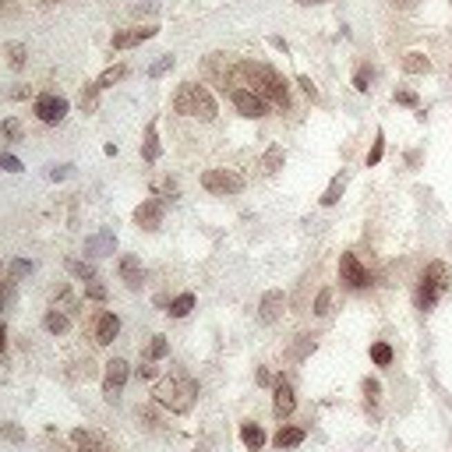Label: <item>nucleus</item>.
Returning <instances> with one entry per match:
<instances>
[{"label":"nucleus","mask_w":452,"mask_h":452,"mask_svg":"<svg viewBox=\"0 0 452 452\" xmlns=\"http://www.w3.org/2000/svg\"><path fill=\"white\" fill-rule=\"evenodd\" d=\"M371 360H375L378 368H389V364H393V346H389V343H375L371 346Z\"/></svg>","instance_id":"obj_29"},{"label":"nucleus","mask_w":452,"mask_h":452,"mask_svg":"<svg viewBox=\"0 0 452 452\" xmlns=\"http://www.w3.org/2000/svg\"><path fill=\"white\" fill-rule=\"evenodd\" d=\"M0 170H8V173H21L25 166H21V159H18V156H11V153H0Z\"/></svg>","instance_id":"obj_41"},{"label":"nucleus","mask_w":452,"mask_h":452,"mask_svg":"<svg viewBox=\"0 0 452 452\" xmlns=\"http://www.w3.org/2000/svg\"><path fill=\"white\" fill-rule=\"evenodd\" d=\"M258 385H276V378H273V371H268V368H258Z\"/></svg>","instance_id":"obj_47"},{"label":"nucleus","mask_w":452,"mask_h":452,"mask_svg":"<svg viewBox=\"0 0 452 452\" xmlns=\"http://www.w3.org/2000/svg\"><path fill=\"white\" fill-rule=\"evenodd\" d=\"M173 110L180 117H195V120H216V99L205 85H195V81H184L173 96Z\"/></svg>","instance_id":"obj_3"},{"label":"nucleus","mask_w":452,"mask_h":452,"mask_svg":"<svg viewBox=\"0 0 452 452\" xmlns=\"http://www.w3.org/2000/svg\"><path fill=\"white\" fill-rule=\"evenodd\" d=\"M163 202L159 198H145L138 208H135V223L141 226V230H159L163 226Z\"/></svg>","instance_id":"obj_12"},{"label":"nucleus","mask_w":452,"mask_h":452,"mask_svg":"<svg viewBox=\"0 0 452 452\" xmlns=\"http://www.w3.org/2000/svg\"><path fill=\"white\" fill-rule=\"evenodd\" d=\"M43 325H46V333L60 336V333H68L71 318H68V311H60V308H50V311H46V318H43Z\"/></svg>","instance_id":"obj_20"},{"label":"nucleus","mask_w":452,"mask_h":452,"mask_svg":"<svg viewBox=\"0 0 452 452\" xmlns=\"http://www.w3.org/2000/svg\"><path fill=\"white\" fill-rule=\"evenodd\" d=\"M8 357V328H4V322H0V360Z\"/></svg>","instance_id":"obj_48"},{"label":"nucleus","mask_w":452,"mask_h":452,"mask_svg":"<svg viewBox=\"0 0 452 452\" xmlns=\"http://www.w3.org/2000/svg\"><path fill=\"white\" fill-rule=\"evenodd\" d=\"M191 311H195V293H180V297L170 300V315L173 318H188Z\"/></svg>","instance_id":"obj_25"},{"label":"nucleus","mask_w":452,"mask_h":452,"mask_svg":"<svg viewBox=\"0 0 452 452\" xmlns=\"http://www.w3.org/2000/svg\"><path fill=\"white\" fill-rule=\"evenodd\" d=\"M311 350H315V340H311V336H297V346L290 350V357H293V360H304Z\"/></svg>","instance_id":"obj_33"},{"label":"nucleus","mask_w":452,"mask_h":452,"mask_svg":"<svg viewBox=\"0 0 452 452\" xmlns=\"http://www.w3.org/2000/svg\"><path fill=\"white\" fill-rule=\"evenodd\" d=\"M304 438H308L304 428H279V431L273 435V445H276V449H297Z\"/></svg>","instance_id":"obj_19"},{"label":"nucleus","mask_w":452,"mask_h":452,"mask_svg":"<svg viewBox=\"0 0 452 452\" xmlns=\"http://www.w3.org/2000/svg\"><path fill=\"white\" fill-rule=\"evenodd\" d=\"M340 279L346 286H353V290H364L371 283V273H368V265L360 262L353 251H346V255H340Z\"/></svg>","instance_id":"obj_8"},{"label":"nucleus","mask_w":452,"mask_h":452,"mask_svg":"<svg viewBox=\"0 0 452 452\" xmlns=\"http://www.w3.org/2000/svg\"><path fill=\"white\" fill-rule=\"evenodd\" d=\"M382 153H385V135L378 131V135H375V145H371V153H368V166H378V163H382Z\"/></svg>","instance_id":"obj_37"},{"label":"nucleus","mask_w":452,"mask_h":452,"mask_svg":"<svg viewBox=\"0 0 452 452\" xmlns=\"http://www.w3.org/2000/svg\"><path fill=\"white\" fill-rule=\"evenodd\" d=\"M99 92H103V88H99L96 81L88 85V88H81V99H78V103H81V110H85V113H92V110L99 106Z\"/></svg>","instance_id":"obj_28"},{"label":"nucleus","mask_w":452,"mask_h":452,"mask_svg":"<svg viewBox=\"0 0 452 452\" xmlns=\"http://www.w3.org/2000/svg\"><path fill=\"white\" fill-rule=\"evenodd\" d=\"M297 4H304V8H311V4H322V0H297Z\"/></svg>","instance_id":"obj_51"},{"label":"nucleus","mask_w":452,"mask_h":452,"mask_svg":"<svg viewBox=\"0 0 452 452\" xmlns=\"http://www.w3.org/2000/svg\"><path fill=\"white\" fill-rule=\"evenodd\" d=\"M117 333H120V315L117 311H99L96 322H92V340L99 346H110L117 340Z\"/></svg>","instance_id":"obj_10"},{"label":"nucleus","mask_w":452,"mask_h":452,"mask_svg":"<svg viewBox=\"0 0 452 452\" xmlns=\"http://www.w3.org/2000/svg\"><path fill=\"white\" fill-rule=\"evenodd\" d=\"M371 81H375V71H371V68H360V71L353 75V88H357V92H368Z\"/></svg>","instance_id":"obj_34"},{"label":"nucleus","mask_w":452,"mask_h":452,"mask_svg":"<svg viewBox=\"0 0 452 452\" xmlns=\"http://www.w3.org/2000/svg\"><path fill=\"white\" fill-rule=\"evenodd\" d=\"M297 410V396H293V385L286 382V378H279L276 385H273V413H276V420H286L290 413Z\"/></svg>","instance_id":"obj_11"},{"label":"nucleus","mask_w":452,"mask_h":452,"mask_svg":"<svg viewBox=\"0 0 452 452\" xmlns=\"http://www.w3.org/2000/svg\"><path fill=\"white\" fill-rule=\"evenodd\" d=\"M343 191H346V173H340V177L333 180V184L325 188V195H322V205H325V208H333V205L343 198Z\"/></svg>","instance_id":"obj_24"},{"label":"nucleus","mask_w":452,"mask_h":452,"mask_svg":"<svg viewBox=\"0 0 452 452\" xmlns=\"http://www.w3.org/2000/svg\"><path fill=\"white\" fill-rule=\"evenodd\" d=\"M233 78H237V85H244V88H251V92H258L262 99L276 103V106H290L286 81H283V75L276 68L258 64V60H240Z\"/></svg>","instance_id":"obj_1"},{"label":"nucleus","mask_w":452,"mask_h":452,"mask_svg":"<svg viewBox=\"0 0 452 452\" xmlns=\"http://www.w3.org/2000/svg\"><path fill=\"white\" fill-rule=\"evenodd\" d=\"M393 4H400V8H410V4H417V0H393Z\"/></svg>","instance_id":"obj_50"},{"label":"nucleus","mask_w":452,"mask_h":452,"mask_svg":"<svg viewBox=\"0 0 452 452\" xmlns=\"http://www.w3.org/2000/svg\"><path fill=\"white\" fill-rule=\"evenodd\" d=\"M0 435H4L11 445H21V442H25V431H21L18 424H0Z\"/></svg>","instance_id":"obj_40"},{"label":"nucleus","mask_w":452,"mask_h":452,"mask_svg":"<svg viewBox=\"0 0 452 452\" xmlns=\"http://www.w3.org/2000/svg\"><path fill=\"white\" fill-rule=\"evenodd\" d=\"M328 304H333V286H322L318 297H315V315H328Z\"/></svg>","instance_id":"obj_31"},{"label":"nucleus","mask_w":452,"mask_h":452,"mask_svg":"<svg viewBox=\"0 0 452 452\" xmlns=\"http://www.w3.org/2000/svg\"><path fill=\"white\" fill-rule=\"evenodd\" d=\"M202 188L213 191V195H240V191L248 188V180L240 177L237 170L216 166V170H205V173H202Z\"/></svg>","instance_id":"obj_5"},{"label":"nucleus","mask_w":452,"mask_h":452,"mask_svg":"<svg viewBox=\"0 0 452 452\" xmlns=\"http://www.w3.org/2000/svg\"><path fill=\"white\" fill-rule=\"evenodd\" d=\"M128 375H131V364L124 357H113L110 364H106V375H103V396L106 403H117L120 393H124V385H128Z\"/></svg>","instance_id":"obj_6"},{"label":"nucleus","mask_w":452,"mask_h":452,"mask_svg":"<svg viewBox=\"0 0 452 452\" xmlns=\"http://www.w3.org/2000/svg\"><path fill=\"white\" fill-rule=\"evenodd\" d=\"M141 156H145V163H156V159H159V135H156V124H148V128H145Z\"/></svg>","instance_id":"obj_21"},{"label":"nucleus","mask_w":452,"mask_h":452,"mask_svg":"<svg viewBox=\"0 0 452 452\" xmlns=\"http://www.w3.org/2000/svg\"><path fill=\"white\" fill-rule=\"evenodd\" d=\"M403 71H406V75H428V71H431V60H428L424 53H406V57H403Z\"/></svg>","instance_id":"obj_22"},{"label":"nucleus","mask_w":452,"mask_h":452,"mask_svg":"<svg viewBox=\"0 0 452 452\" xmlns=\"http://www.w3.org/2000/svg\"><path fill=\"white\" fill-rule=\"evenodd\" d=\"M124 75H128V68H124V64H117V68H106V71L99 75V81H96V85H99V88H110L113 81H120Z\"/></svg>","instance_id":"obj_30"},{"label":"nucleus","mask_w":452,"mask_h":452,"mask_svg":"<svg viewBox=\"0 0 452 452\" xmlns=\"http://www.w3.org/2000/svg\"><path fill=\"white\" fill-rule=\"evenodd\" d=\"M68 273H71V276H78L81 283L99 279V276H96V265H92V262H81V258H71V262H68Z\"/></svg>","instance_id":"obj_23"},{"label":"nucleus","mask_w":452,"mask_h":452,"mask_svg":"<svg viewBox=\"0 0 452 452\" xmlns=\"http://www.w3.org/2000/svg\"><path fill=\"white\" fill-rule=\"evenodd\" d=\"M173 64H177V60H173V53H163V57L156 60V64L148 68V78H163V75H166V71H170Z\"/></svg>","instance_id":"obj_32"},{"label":"nucleus","mask_w":452,"mask_h":452,"mask_svg":"<svg viewBox=\"0 0 452 452\" xmlns=\"http://www.w3.org/2000/svg\"><path fill=\"white\" fill-rule=\"evenodd\" d=\"M138 378H156V360H141V364L135 368Z\"/></svg>","instance_id":"obj_43"},{"label":"nucleus","mask_w":452,"mask_h":452,"mask_svg":"<svg viewBox=\"0 0 452 452\" xmlns=\"http://www.w3.org/2000/svg\"><path fill=\"white\" fill-rule=\"evenodd\" d=\"M71 445H75L78 452H106L103 438H99L96 431H88V428H75V431H71Z\"/></svg>","instance_id":"obj_17"},{"label":"nucleus","mask_w":452,"mask_h":452,"mask_svg":"<svg viewBox=\"0 0 452 452\" xmlns=\"http://www.w3.org/2000/svg\"><path fill=\"white\" fill-rule=\"evenodd\" d=\"M85 297H88V300H96V304H103V300H106V286H103L99 279L85 283Z\"/></svg>","instance_id":"obj_38"},{"label":"nucleus","mask_w":452,"mask_h":452,"mask_svg":"<svg viewBox=\"0 0 452 452\" xmlns=\"http://www.w3.org/2000/svg\"><path fill=\"white\" fill-rule=\"evenodd\" d=\"M445 290H449V265L445 262H431L424 268V276H420V286H417V308L431 311Z\"/></svg>","instance_id":"obj_4"},{"label":"nucleus","mask_w":452,"mask_h":452,"mask_svg":"<svg viewBox=\"0 0 452 452\" xmlns=\"http://www.w3.org/2000/svg\"><path fill=\"white\" fill-rule=\"evenodd\" d=\"M11 283H18V279H25L28 273H32V262H25V258H18V262H11Z\"/></svg>","instance_id":"obj_36"},{"label":"nucleus","mask_w":452,"mask_h":452,"mask_svg":"<svg viewBox=\"0 0 452 452\" xmlns=\"http://www.w3.org/2000/svg\"><path fill=\"white\" fill-rule=\"evenodd\" d=\"M50 4H57V0H50Z\"/></svg>","instance_id":"obj_53"},{"label":"nucleus","mask_w":452,"mask_h":452,"mask_svg":"<svg viewBox=\"0 0 452 452\" xmlns=\"http://www.w3.org/2000/svg\"><path fill=\"white\" fill-rule=\"evenodd\" d=\"M71 170H75L71 163H60V166H50L46 177H50V180H64V177H71Z\"/></svg>","instance_id":"obj_42"},{"label":"nucleus","mask_w":452,"mask_h":452,"mask_svg":"<svg viewBox=\"0 0 452 452\" xmlns=\"http://www.w3.org/2000/svg\"><path fill=\"white\" fill-rule=\"evenodd\" d=\"M153 396L159 406L173 410V413H188L198 400V382L195 378H184V375H170V378H159Z\"/></svg>","instance_id":"obj_2"},{"label":"nucleus","mask_w":452,"mask_h":452,"mask_svg":"<svg viewBox=\"0 0 452 452\" xmlns=\"http://www.w3.org/2000/svg\"><path fill=\"white\" fill-rule=\"evenodd\" d=\"M36 117L43 120V124H60V120L68 117V110H71V103L64 99V96H57V92H43L39 99H36Z\"/></svg>","instance_id":"obj_9"},{"label":"nucleus","mask_w":452,"mask_h":452,"mask_svg":"<svg viewBox=\"0 0 452 452\" xmlns=\"http://www.w3.org/2000/svg\"><path fill=\"white\" fill-rule=\"evenodd\" d=\"M170 353V343H166V336H153V343L145 346V360H163Z\"/></svg>","instance_id":"obj_27"},{"label":"nucleus","mask_w":452,"mask_h":452,"mask_svg":"<svg viewBox=\"0 0 452 452\" xmlns=\"http://www.w3.org/2000/svg\"><path fill=\"white\" fill-rule=\"evenodd\" d=\"M240 442H244L248 452H262V449H265V431H262V424L244 420V424H240Z\"/></svg>","instance_id":"obj_18"},{"label":"nucleus","mask_w":452,"mask_h":452,"mask_svg":"<svg viewBox=\"0 0 452 452\" xmlns=\"http://www.w3.org/2000/svg\"><path fill=\"white\" fill-rule=\"evenodd\" d=\"M279 166H283V148L273 145V148H268V156H265V170H268V173H276Z\"/></svg>","instance_id":"obj_39"},{"label":"nucleus","mask_w":452,"mask_h":452,"mask_svg":"<svg viewBox=\"0 0 452 452\" xmlns=\"http://www.w3.org/2000/svg\"><path fill=\"white\" fill-rule=\"evenodd\" d=\"M113 251H117L113 230H99V233H92V237H85V255H88V258H106V255H113Z\"/></svg>","instance_id":"obj_14"},{"label":"nucleus","mask_w":452,"mask_h":452,"mask_svg":"<svg viewBox=\"0 0 452 452\" xmlns=\"http://www.w3.org/2000/svg\"><path fill=\"white\" fill-rule=\"evenodd\" d=\"M120 279L128 283V290H141L145 268H141V262H138L135 255H124V258H120Z\"/></svg>","instance_id":"obj_16"},{"label":"nucleus","mask_w":452,"mask_h":452,"mask_svg":"<svg viewBox=\"0 0 452 452\" xmlns=\"http://www.w3.org/2000/svg\"><path fill=\"white\" fill-rule=\"evenodd\" d=\"M268 43H273L276 50H283V53H290V43H286L283 36H268Z\"/></svg>","instance_id":"obj_49"},{"label":"nucleus","mask_w":452,"mask_h":452,"mask_svg":"<svg viewBox=\"0 0 452 452\" xmlns=\"http://www.w3.org/2000/svg\"><path fill=\"white\" fill-rule=\"evenodd\" d=\"M297 85H300V88H304V92H308L311 99H318V88H315V81H311L308 75H300V78H297Z\"/></svg>","instance_id":"obj_46"},{"label":"nucleus","mask_w":452,"mask_h":452,"mask_svg":"<svg viewBox=\"0 0 452 452\" xmlns=\"http://www.w3.org/2000/svg\"><path fill=\"white\" fill-rule=\"evenodd\" d=\"M0 135H4L8 141H21V124H18L14 117H8L4 124H0Z\"/></svg>","instance_id":"obj_35"},{"label":"nucleus","mask_w":452,"mask_h":452,"mask_svg":"<svg viewBox=\"0 0 452 452\" xmlns=\"http://www.w3.org/2000/svg\"><path fill=\"white\" fill-rule=\"evenodd\" d=\"M4 53H8V64H11L14 71H21V68H25V60H28L25 43H8V46H4Z\"/></svg>","instance_id":"obj_26"},{"label":"nucleus","mask_w":452,"mask_h":452,"mask_svg":"<svg viewBox=\"0 0 452 452\" xmlns=\"http://www.w3.org/2000/svg\"><path fill=\"white\" fill-rule=\"evenodd\" d=\"M283 308H286V293H283V290H268V293L262 297V304H258V318H262L265 325H273V322L283 318Z\"/></svg>","instance_id":"obj_13"},{"label":"nucleus","mask_w":452,"mask_h":452,"mask_svg":"<svg viewBox=\"0 0 452 452\" xmlns=\"http://www.w3.org/2000/svg\"><path fill=\"white\" fill-rule=\"evenodd\" d=\"M396 103H400V106H417L420 99L410 92V88H400V92H396Z\"/></svg>","instance_id":"obj_44"},{"label":"nucleus","mask_w":452,"mask_h":452,"mask_svg":"<svg viewBox=\"0 0 452 452\" xmlns=\"http://www.w3.org/2000/svg\"><path fill=\"white\" fill-rule=\"evenodd\" d=\"M378 393H382V385H378V382H375V378H364V396H368V400H371V403H375V400H378Z\"/></svg>","instance_id":"obj_45"},{"label":"nucleus","mask_w":452,"mask_h":452,"mask_svg":"<svg viewBox=\"0 0 452 452\" xmlns=\"http://www.w3.org/2000/svg\"><path fill=\"white\" fill-rule=\"evenodd\" d=\"M159 32V25H141V28H124V32L113 36V50H128V46H138L145 39H153Z\"/></svg>","instance_id":"obj_15"},{"label":"nucleus","mask_w":452,"mask_h":452,"mask_svg":"<svg viewBox=\"0 0 452 452\" xmlns=\"http://www.w3.org/2000/svg\"><path fill=\"white\" fill-rule=\"evenodd\" d=\"M230 99H233L237 113H240V117H248V120H262V117H268V99H262L258 92H251V88H244V85L230 88Z\"/></svg>","instance_id":"obj_7"},{"label":"nucleus","mask_w":452,"mask_h":452,"mask_svg":"<svg viewBox=\"0 0 452 452\" xmlns=\"http://www.w3.org/2000/svg\"><path fill=\"white\" fill-rule=\"evenodd\" d=\"M0 8H4V0H0Z\"/></svg>","instance_id":"obj_52"}]
</instances>
